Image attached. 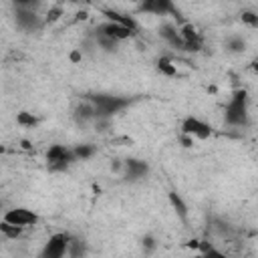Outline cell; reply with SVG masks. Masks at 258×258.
Here are the masks:
<instances>
[{"label": "cell", "instance_id": "obj_14", "mask_svg": "<svg viewBox=\"0 0 258 258\" xmlns=\"http://www.w3.org/2000/svg\"><path fill=\"white\" fill-rule=\"evenodd\" d=\"M119 42L121 40H117L115 36H111V34H107V32H103V30H95V44L99 46V48H103V50H107V52H113V50H117V46H119Z\"/></svg>", "mask_w": 258, "mask_h": 258}, {"label": "cell", "instance_id": "obj_33", "mask_svg": "<svg viewBox=\"0 0 258 258\" xmlns=\"http://www.w3.org/2000/svg\"><path fill=\"white\" fill-rule=\"evenodd\" d=\"M131 2H135V4H141V2H143V0H131Z\"/></svg>", "mask_w": 258, "mask_h": 258}, {"label": "cell", "instance_id": "obj_3", "mask_svg": "<svg viewBox=\"0 0 258 258\" xmlns=\"http://www.w3.org/2000/svg\"><path fill=\"white\" fill-rule=\"evenodd\" d=\"M77 157H75V151L69 149L67 145H60V143H54L46 149V167L48 171H67L71 163H75Z\"/></svg>", "mask_w": 258, "mask_h": 258}, {"label": "cell", "instance_id": "obj_8", "mask_svg": "<svg viewBox=\"0 0 258 258\" xmlns=\"http://www.w3.org/2000/svg\"><path fill=\"white\" fill-rule=\"evenodd\" d=\"M177 28H179V34H181V38H183V42H185L183 50H187V52H198V50H202L204 38H202V34L196 30L194 24L183 22V24L177 26Z\"/></svg>", "mask_w": 258, "mask_h": 258}, {"label": "cell", "instance_id": "obj_15", "mask_svg": "<svg viewBox=\"0 0 258 258\" xmlns=\"http://www.w3.org/2000/svg\"><path fill=\"white\" fill-rule=\"evenodd\" d=\"M101 14H103L107 20H111V22H117V24L129 26V28H133V30H139L137 22H135L131 16H127V14H121V12H115V10H101Z\"/></svg>", "mask_w": 258, "mask_h": 258}, {"label": "cell", "instance_id": "obj_2", "mask_svg": "<svg viewBox=\"0 0 258 258\" xmlns=\"http://www.w3.org/2000/svg\"><path fill=\"white\" fill-rule=\"evenodd\" d=\"M224 121L230 127H246L248 125V93L244 89H238L232 93V97L224 109Z\"/></svg>", "mask_w": 258, "mask_h": 258}, {"label": "cell", "instance_id": "obj_11", "mask_svg": "<svg viewBox=\"0 0 258 258\" xmlns=\"http://www.w3.org/2000/svg\"><path fill=\"white\" fill-rule=\"evenodd\" d=\"M73 119L77 121V125H87V123H95L97 119V111H95V105L85 97L73 111Z\"/></svg>", "mask_w": 258, "mask_h": 258}, {"label": "cell", "instance_id": "obj_21", "mask_svg": "<svg viewBox=\"0 0 258 258\" xmlns=\"http://www.w3.org/2000/svg\"><path fill=\"white\" fill-rule=\"evenodd\" d=\"M16 123L20 127H36L38 125V117L32 115V113H28V111H20L16 115Z\"/></svg>", "mask_w": 258, "mask_h": 258}, {"label": "cell", "instance_id": "obj_22", "mask_svg": "<svg viewBox=\"0 0 258 258\" xmlns=\"http://www.w3.org/2000/svg\"><path fill=\"white\" fill-rule=\"evenodd\" d=\"M62 14H64L62 6L54 4V6H50V8H48V12H46V16H44V22H46V24H52V22H56Z\"/></svg>", "mask_w": 258, "mask_h": 258}, {"label": "cell", "instance_id": "obj_10", "mask_svg": "<svg viewBox=\"0 0 258 258\" xmlns=\"http://www.w3.org/2000/svg\"><path fill=\"white\" fill-rule=\"evenodd\" d=\"M147 173H149V165H147L143 159H137V157L125 159L123 177H125L127 181H139V179H143Z\"/></svg>", "mask_w": 258, "mask_h": 258}, {"label": "cell", "instance_id": "obj_24", "mask_svg": "<svg viewBox=\"0 0 258 258\" xmlns=\"http://www.w3.org/2000/svg\"><path fill=\"white\" fill-rule=\"evenodd\" d=\"M85 254V248H83V242L79 238H71V244H69V256H83Z\"/></svg>", "mask_w": 258, "mask_h": 258}, {"label": "cell", "instance_id": "obj_7", "mask_svg": "<svg viewBox=\"0 0 258 258\" xmlns=\"http://www.w3.org/2000/svg\"><path fill=\"white\" fill-rule=\"evenodd\" d=\"M2 220L10 222L14 226H22V228H30V226L38 224V216L32 210H28V208H12V210H8L4 214Z\"/></svg>", "mask_w": 258, "mask_h": 258}, {"label": "cell", "instance_id": "obj_16", "mask_svg": "<svg viewBox=\"0 0 258 258\" xmlns=\"http://www.w3.org/2000/svg\"><path fill=\"white\" fill-rule=\"evenodd\" d=\"M167 198H169V204H171V208L175 210V214L179 216V220H187V206H185V202L181 200V196L177 194V191H169L167 194Z\"/></svg>", "mask_w": 258, "mask_h": 258}, {"label": "cell", "instance_id": "obj_27", "mask_svg": "<svg viewBox=\"0 0 258 258\" xmlns=\"http://www.w3.org/2000/svg\"><path fill=\"white\" fill-rule=\"evenodd\" d=\"M179 141H181V145H183V147H187V149H189V147H194V137H191V135L181 133V135H179Z\"/></svg>", "mask_w": 258, "mask_h": 258}, {"label": "cell", "instance_id": "obj_6", "mask_svg": "<svg viewBox=\"0 0 258 258\" xmlns=\"http://www.w3.org/2000/svg\"><path fill=\"white\" fill-rule=\"evenodd\" d=\"M181 133L191 135L194 139H208L212 135V127L206 121H202V119H198L194 115H187L181 121Z\"/></svg>", "mask_w": 258, "mask_h": 258}, {"label": "cell", "instance_id": "obj_26", "mask_svg": "<svg viewBox=\"0 0 258 258\" xmlns=\"http://www.w3.org/2000/svg\"><path fill=\"white\" fill-rule=\"evenodd\" d=\"M155 246H157V242H155L153 236H143L141 238V248L145 250V254H151L155 250Z\"/></svg>", "mask_w": 258, "mask_h": 258}, {"label": "cell", "instance_id": "obj_5", "mask_svg": "<svg viewBox=\"0 0 258 258\" xmlns=\"http://www.w3.org/2000/svg\"><path fill=\"white\" fill-rule=\"evenodd\" d=\"M14 18H16V26L26 32H34L42 28V24H46L36 10H28V8H14Z\"/></svg>", "mask_w": 258, "mask_h": 258}, {"label": "cell", "instance_id": "obj_31", "mask_svg": "<svg viewBox=\"0 0 258 258\" xmlns=\"http://www.w3.org/2000/svg\"><path fill=\"white\" fill-rule=\"evenodd\" d=\"M20 145H22V149H30V147H32V145H30V141H26V139H22V141H20Z\"/></svg>", "mask_w": 258, "mask_h": 258}, {"label": "cell", "instance_id": "obj_28", "mask_svg": "<svg viewBox=\"0 0 258 258\" xmlns=\"http://www.w3.org/2000/svg\"><path fill=\"white\" fill-rule=\"evenodd\" d=\"M81 58H83V52H81V48H75V50H71V54H69V60H71V62H81Z\"/></svg>", "mask_w": 258, "mask_h": 258}, {"label": "cell", "instance_id": "obj_4", "mask_svg": "<svg viewBox=\"0 0 258 258\" xmlns=\"http://www.w3.org/2000/svg\"><path fill=\"white\" fill-rule=\"evenodd\" d=\"M71 238H73V236L67 234V232H56V234H52V236L46 240V244H44L40 256H42V258H62L64 254H69Z\"/></svg>", "mask_w": 258, "mask_h": 258}, {"label": "cell", "instance_id": "obj_20", "mask_svg": "<svg viewBox=\"0 0 258 258\" xmlns=\"http://www.w3.org/2000/svg\"><path fill=\"white\" fill-rule=\"evenodd\" d=\"M226 48H228L230 52H234V54L244 52V50H246V40H244L242 36H230V38L226 40Z\"/></svg>", "mask_w": 258, "mask_h": 258}, {"label": "cell", "instance_id": "obj_1", "mask_svg": "<svg viewBox=\"0 0 258 258\" xmlns=\"http://www.w3.org/2000/svg\"><path fill=\"white\" fill-rule=\"evenodd\" d=\"M87 99L95 105L97 119H111L113 115L125 111L133 103V99H129V97H117V95H105V93L87 95Z\"/></svg>", "mask_w": 258, "mask_h": 258}, {"label": "cell", "instance_id": "obj_9", "mask_svg": "<svg viewBox=\"0 0 258 258\" xmlns=\"http://www.w3.org/2000/svg\"><path fill=\"white\" fill-rule=\"evenodd\" d=\"M139 6V12L145 14H155V16H165V14H177L173 0H143Z\"/></svg>", "mask_w": 258, "mask_h": 258}, {"label": "cell", "instance_id": "obj_19", "mask_svg": "<svg viewBox=\"0 0 258 258\" xmlns=\"http://www.w3.org/2000/svg\"><path fill=\"white\" fill-rule=\"evenodd\" d=\"M157 71H159L161 75H165V77H175V75H177V67L173 64V60H171L169 56H161V58L157 60Z\"/></svg>", "mask_w": 258, "mask_h": 258}, {"label": "cell", "instance_id": "obj_13", "mask_svg": "<svg viewBox=\"0 0 258 258\" xmlns=\"http://www.w3.org/2000/svg\"><path fill=\"white\" fill-rule=\"evenodd\" d=\"M159 36L167 44H171L173 48H177V50H183V46H185V42H183V38L179 34V28L175 24H171V22H165V24L159 26Z\"/></svg>", "mask_w": 258, "mask_h": 258}, {"label": "cell", "instance_id": "obj_30", "mask_svg": "<svg viewBox=\"0 0 258 258\" xmlns=\"http://www.w3.org/2000/svg\"><path fill=\"white\" fill-rule=\"evenodd\" d=\"M250 69H252V71L258 75V56H256V58H252V62H250Z\"/></svg>", "mask_w": 258, "mask_h": 258}, {"label": "cell", "instance_id": "obj_23", "mask_svg": "<svg viewBox=\"0 0 258 258\" xmlns=\"http://www.w3.org/2000/svg\"><path fill=\"white\" fill-rule=\"evenodd\" d=\"M240 20H242V24H246V26H250V28H256V26H258V14L252 12V10H244V12L240 14Z\"/></svg>", "mask_w": 258, "mask_h": 258}, {"label": "cell", "instance_id": "obj_32", "mask_svg": "<svg viewBox=\"0 0 258 258\" xmlns=\"http://www.w3.org/2000/svg\"><path fill=\"white\" fill-rule=\"evenodd\" d=\"M67 2H73V4H77V2H83V0H67Z\"/></svg>", "mask_w": 258, "mask_h": 258}, {"label": "cell", "instance_id": "obj_18", "mask_svg": "<svg viewBox=\"0 0 258 258\" xmlns=\"http://www.w3.org/2000/svg\"><path fill=\"white\" fill-rule=\"evenodd\" d=\"M0 232H2V236H4V238L16 240V238H20V236H22L24 228H22V226H14V224H10V222H4V220H2V224H0Z\"/></svg>", "mask_w": 258, "mask_h": 258}, {"label": "cell", "instance_id": "obj_12", "mask_svg": "<svg viewBox=\"0 0 258 258\" xmlns=\"http://www.w3.org/2000/svg\"><path fill=\"white\" fill-rule=\"evenodd\" d=\"M99 30H103V32H107V34H111V36H115L117 40H127V38H133L135 34H137V30H133V28H129V26H123V24H117V22H111V20H105L103 24H99L97 26Z\"/></svg>", "mask_w": 258, "mask_h": 258}, {"label": "cell", "instance_id": "obj_25", "mask_svg": "<svg viewBox=\"0 0 258 258\" xmlns=\"http://www.w3.org/2000/svg\"><path fill=\"white\" fill-rule=\"evenodd\" d=\"M14 8H28V10H38L40 0H12Z\"/></svg>", "mask_w": 258, "mask_h": 258}, {"label": "cell", "instance_id": "obj_29", "mask_svg": "<svg viewBox=\"0 0 258 258\" xmlns=\"http://www.w3.org/2000/svg\"><path fill=\"white\" fill-rule=\"evenodd\" d=\"M123 165H125V161H121V159H113V163H111V171L119 173V171H123Z\"/></svg>", "mask_w": 258, "mask_h": 258}, {"label": "cell", "instance_id": "obj_17", "mask_svg": "<svg viewBox=\"0 0 258 258\" xmlns=\"http://www.w3.org/2000/svg\"><path fill=\"white\" fill-rule=\"evenodd\" d=\"M73 151H75L77 161H85V159H91L97 153V147L91 145V143H81V145H75Z\"/></svg>", "mask_w": 258, "mask_h": 258}]
</instances>
